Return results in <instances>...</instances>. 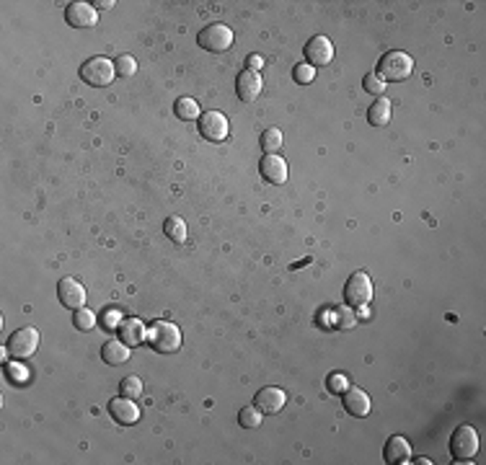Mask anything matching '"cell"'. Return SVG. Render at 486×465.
<instances>
[{"mask_svg":"<svg viewBox=\"0 0 486 465\" xmlns=\"http://www.w3.org/2000/svg\"><path fill=\"white\" fill-rule=\"evenodd\" d=\"M163 233L171 238L173 243L182 245L184 241H187V222H184L182 217H176V215H173V217H168V220L163 222Z\"/></svg>","mask_w":486,"mask_h":465,"instance_id":"22","label":"cell"},{"mask_svg":"<svg viewBox=\"0 0 486 465\" xmlns=\"http://www.w3.org/2000/svg\"><path fill=\"white\" fill-rule=\"evenodd\" d=\"M114 67H116V75H119V78H132V75L137 73V62H135L132 55H119Z\"/></svg>","mask_w":486,"mask_h":465,"instance_id":"27","label":"cell"},{"mask_svg":"<svg viewBox=\"0 0 486 465\" xmlns=\"http://www.w3.org/2000/svg\"><path fill=\"white\" fill-rule=\"evenodd\" d=\"M199 132L210 142H223L228 137L231 127H228L225 114H220V112H205V114L199 116Z\"/></svg>","mask_w":486,"mask_h":465,"instance_id":"8","label":"cell"},{"mask_svg":"<svg viewBox=\"0 0 486 465\" xmlns=\"http://www.w3.org/2000/svg\"><path fill=\"white\" fill-rule=\"evenodd\" d=\"M344 297H346V302H349V305H355V308H363V305H367V302L372 300L370 274H367V271H355L352 277L346 279Z\"/></svg>","mask_w":486,"mask_h":465,"instance_id":"5","label":"cell"},{"mask_svg":"<svg viewBox=\"0 0 486 465\" xmlns=\"http://www.w3.org/2000/svg\"><path fill=\"white\" fill-rule=\"evenodd\" d=\"M259 171L269 184H285L288 181V163L282 161L280 155H264L262 163H259Z\"/></svg>","mask_w":486,"mask_h":465,"instance_id":"16","label":"cell"},{"mask_svg":"<svg viewBox=\"0 0 486 465\" xmlns=\"http://www.w3.org/2000/svg\"><path fill=\"white\" fill-rule=\"evenodd\" d=\"M8 372H11V375H18V383H24V380H26V372H24V370H16V368H8Z\"/></svg>","mask_w":486,"mask_h":465,"instance_id":"34","label":"cell"},{"mask_svg":"<svg viewBox=\"0 0 486 465\" xmlns=\"http://www.w3.org/2000/svg\"><path fill=\"white\" fill-rule=\"evenodd\" d=\"M173 112H176V116L179 119H184V122H191V119H199L202 116V109H199V104L194 101V98H179L176 104H173Z\"/></svg>","mask_w":486,"mask_h":465,"instance_id":"21","label":"cell"},{"mask_svg":"<svg viewBox=\"0 0 486 465\" xmlns=\"http://www.w3.org/2000/svg\"><path fill=\"white\" fill-rule=\"evenodd\" d=\"M58 297L67 310H81L83 305H86V290H83L81 282H78V279H73V277L60 279Z\"/></svg>","mask_w":486,"mask_h":465,"instance_id":"11","label":"cell"},{"mask_svg":"<svg viewBox=\"0 0 486 465\" xmlns=\"http://www.w3.org/2000/svg\"><path fill=\"white\" fill-rule=\"evenodd\" d=\"M367 122L372 127H386L391 122V101L388 98H378L370 109H367Z\"/></svg>","mask_w":486,"mask_h":465,"instance_id":"20","label":"cell"},{"mask_svg":"<svg viewBox=\"0 0 486 465\" xmlns=\"http://www.w3.org/2000/svg\"><path fill=\"white\" fill-rule=\"evenodd\" d=\"M262 422H264V414L256 406H243V408H241L238 424L243 426V429H256V426H262Z\"/></svg>","mask_w":486,"mask_h":465,"instance_id":"23","label":"cell"},{"mask_svg":"<svg viewBox=\"0 0 486 465\" xmlns=\"http://www.w3.org/2000/svg\"><path fill=\"white\" fill-rule=\"evenodd\" d=\"M334 313H337L339 316V326H355L357 323V318H355V313H352V310L349 308H339V310H334Z\"/></svg>","mask_w":486,"mask_h":465,"instance_id":"32","label":"cell"},{"mask_svg":"<svg viewBox=\"0 0 486 465\" xmlns=\"http://www.w3.org/2000/svg\"><path fill=\"white\" fill-rule=\"evenodd\" d=\"M145 334H148V328L142 326V321L137 318H127L122 321V326H119V339H122L127 346H140L145 342Z\"/></svg>","mask_w":486,"mask_h":465,"instance_id":"18","label":"cell"},{"mask_svg":"<svg viewBox=\"0 0 486 465\" xmlns=\"http://www.w3.org/2000/svg\"><path fill=\"white\" fill-rule=\"evenodd\" d=\"M119 396H124V398H140L142 396V380L137 375H127L119 383Z\"/></svg>","mask_w":486,"mask_h":465,"instance_id":"24","label":"cell"},{"mask_svg":"<svg viewBox=\"0 0 486 465\" xmlns=\"http://www.w3.org/2000/svg\"><path fill=\"white\" fill-rule=\"evenodd\" d=\"M101 357H104L107 365L119 368L124 362H130V346H127L122 339H109V342L101 346Z\"/></svg>","mask_w":486,"mask_h":465,"instance_id":"17","label":"cell"},{"mask_svg":"<svg viewBox=\"0 0 486 465\" xmlns=\"http://www.w3.org/2000/svg\"><path fill=\"white\" fill-rule=\"evenodd\" d=\"M285 403H288V396H285V391H282V388H274V385H266V388H262V391L256 393V398H254V406L262 411L264 417L280 414L282 408H285Z\"/></svg>","mask_w":486,"mask_h":465,"instance_id":"10","label":"cell"},{"mask_svg":"<svg viewBox=\"0 0 486 465\" xmlns=\"http://www.w3.org/2000/svg\"><path fill=\"white\" fill-rule=\"evenodd\" d=\"M292 78H295V83H300V86H308V83H313V78H316V67L308 65V62H300V65H295V70H292Z\"/></svg>","mask_w":486,"mask_h":465,"instance_id":"29","label":"cell"},{"mask_svg":"<svg viewBox=\"0 0 486 465\" xmlns=\"http://www.w3.org/2000/svg\"><path fill=\"white\" fill-rule=\"evenodd\" d=\"M96 6H99L101 11H109L112 6H114V0H101V3H96Z\"/></svg>","mask_w":486,"mask_h":465,"instance_id":"35","label":"cell"},{"mask_svg":"<svg viewBox=\"0 0 486 465\" xmlns=\"http://www.w3.org/2000/svg\"><path fill=\"white\" fill-rule=\"evenodd\" d=\"M262 67H264V60L259 58V55H251V58H248V70H251V73H259Z\"/></svg>","mask_w":486,"mask_h":465,"instance_id":"33","label":"cell"},{"mask_svg":"<svg viewBox=\"0 0 486 465\" xmlns=\"http://www.w3.org/2000/svg\"><path fill=\"white\" fill-rule=\"evenodd\" d=\"M383 457H386L388 463H409V457H412V447H409V440L404 437H391L386 442V450H383Z\"/></svg>","mask_w":486,"mask_h":465,"instance_id":"19","label":"cell"},{"mask_svg":"<svg viewBox=\"0 0 486 465\" xmlns=\"http://www.w3.org/2000/svg\"><path fill=\"white\" fill-rule=\"evenodd\" d=\"M114 75H116L114 62L107 58L86 60L81 67V78L88 83V86H93V88H104V86H109V83L114 81Z\"/></svg>","mask_w":486,"mask_h":465,"instance_id":"4","label":"cell"},{"mask_svg":"<svg viewBox=\"0 0 486 465\" xmlns=\"http://www.w3.org/2000/svg\"><path fill=\"white\" fill-rule=\"evenodd\" d=\"M122 310H114V308H109L107 313H104V326L109 328V331H114V328L122 326Z\"/></svg>","mask_w":486,"mask_h":465,"instance_id":"31","label":"cell"},{"mask_svg":"<svg viewBox=\"0 0 486 465\" xmlns=\"http://www.w3.org/2000/svg\"><path fill=\"white\" fill-rule=\"evenodd\" d=\"M414 70V60L406 55V52H386L378 62V75L383 81H391V83H398V81H406Z\"/></svg>","mask_w":486,"mask_h":465,"instance_id":"2","label":"cell"},{"mask_svg":"<svg viewBox=\"0 0 486 465\" xmlns=\"http://www.w3.org/2000/svg\"><path fill=\"white\" fill-rule=\"evenodd\" d=\"M197 41L207 52H225L233 47V32L225 24H210L197 34Z\"/></svg>","mask_w":486,"mask_h":465,"instance_id":"6","label":"cell"},{"mask_svg":"<svg viewBox=\"0 0 486 465\" xmlns=\"http://www.w3.org/2000/svg\"><path fill=\"white\" fill-rule=\"evenodd\" d=\"M145 342L161 354H173L182 349V331L171 321H156L145 334Z\"/></svg>","mask_w":486,"mask_h":465,"instance_id":"1","label":"cell"},{"mask_svg":"<svg viewBox=\"0 0 486 465\" xmlns=\"http://www.w3.org/2000/svg\"><path fill=\"white\" fill-rule=\"evenodd\" d=\"M305 58L308 65L323 67L334 60V44L329 41V36H313V39L305 44Z\"/></svg>","mask_w":486,"mask_h":465,"instance_id":"12","label":"cell"},{"mask_svg":"<svg viewBox=\"0 0 486 465\" xmlns=\"http://www.w3.org/2000/svg\"><path fill=\"white\" fill-rule=\"evenodd\" d=\"M342 396H344L346 414H352V417H357V419H363L370 414V396H367L363 388H346Z\"/></svg>","mask_w":486,"mask_h":465,"instance_id":"14","label":"cell"},{"mask_svg":"<svg viewBox=\"0 0 486 465\" xmlns=\"http://www.w3.org/2000/svg\"><path fill=\"white\" fill-rule=\"evenodd\" d=\"M109 414L119 422V424H135L140 419V408L132 398H112L109 400Z\"/></svg>","mask_w":486,"mask_h":465,"instance_id":"15","label":"cell"},{"mask_svg":"<svg viewBox=\"0 0 486 465\" xmlns=\"http://www.w3.org/2000/svg\"><path fill=\"white\" fill-rule=\"evenodd\" d=\"M39 349V331L36 328H21L8 339V354L13 359H29Z\"/></svg>","mask_w":486,"mask_h":465,"instance_id":"7","label":"cell"},{"mask_svg":"<svg viewBox=\"0 0 486 465\" xmlns=\"http://www.w3.org/2000/svg\"><path fill=\"white\" fill-rule=\"evenodd\" d=\"M73 326L78 328V331H91V328L96 326V313H93V310H88V308L75 310Z\"/></svg>","mask_w":486,"mask_h":465,"instance_id":"26","label":"cell"},{"mask_svg":"<svg viewBox=\"0 0 486 465\" xmlns=\"http://www.w3.org/2000/svg\"><path fill=\"white\" fill-rule=\"evenodd\" d=\"M282 147V132L277 130V127H272V130H266L262 135V150L266 155H277V150Z\"/></svg>","mask_w":486,"mask_h":465,"instance_id":"25","label":"cell"},{"mask_svg":"<svg viewBox=\"0 0 486 465\" xmlns=\"http://www.w3.org/2000/svg\"><path fill=\"white\" fill-rule=\"evenodd\" d=\"M65 21L67 26H73V29H91V26L99 24V11L93 8L91 3H70L65 8Z\"/></svg>","mask_w":486,"mask_h":465,"instance_id":"9","label":"cell"},{"mask_svg":"<svg viewBox=\"0 0 486 465\" xmlns=\"http://www.w3.org/2000/svg\"><path fill=\"white\" fill-rule=\"evenodd\" d=\"M363 88L367 90V93H372V96H383L388 86L378 73H367V75H365V81H363Z\"/></svg>","mask_w":486,"mask_h":465,"instance_id":"28","label":"cell"},{"mask_svg":"<svg viewBox=\"0 0 486 465\" xmlns=\"http://www.w3.org/2000/svg\"><path fill=\"white\" fill-rule=\"evenodd\" d=\"M346 388H349V377L342 375V372H334V375L329 377V391L331 393H344Z\"/></svg>","mask_w":486,"mask_h":465,"instance_id":"30","label":"cell"},{"mask_svg":"<svg viewBox=\"0 0 486 465\" xmlns=\"http://www.w3.org/2000/svg\"><path fill=\"white\" fill-rule=\"evenodd\" d=\"M262 93V78L259 73H251V70H241L238 78H236V96L243 101V104H251L256 101Z\"/></svg>","mask_w":486,"mask_h":465,"instance_id":"13","label":"cell"},{"mask_svg":"<svg viewBox=\"0 0 486 465\" xmlns=\"http://www.w3.org/2000/svg\"><path fill=\"white\" fill-rule=\"evenodd\" d=\"M357 318H370V310H360V313H357Z\"/></svg>","mask_w":486,"mask_h":465,"instance_id":"36","label":"cell"},{"mask_svg":"<svg viewBox=\"0 0 486 465\" xmlns=\"http://www.w3.org/2000/svg\"><path fill=\"white\" fill-rule=\"evenodd\" d=\"M478 452V434L471 424H461L450 437V455L458 463H468Z\"/></svg>","mask_w":486,"mask_h":465,"instance_id":"3","label":"cell"}]
</instances>
